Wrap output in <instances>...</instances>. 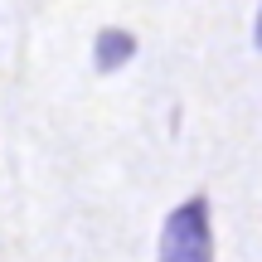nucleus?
I'll use <instances>...</instances> for the list:
<instances>
[{"instance_id":"nucleus-1","label":"nucleus","mask_w":262,"mask_h":262,"mask_svg":"<svg viewBox=\"0 0 262 262\" xmlns=\"http://www.w3.org/2000/svg\"><path fill=\"white\" fill-rule=\"evenodd\" d=\"M160 262H214V224H209L204 194L170 209L160 228Z\"/></svg>"},{"instance_id":"nucleus-2","label":"nucleus","mask_w":262,"mask_h":262,"mask_svg":"<svg viewBox=\"0 0 262 262\" xmlns=\"http://www.w3.org/2000/svg\"><path fill=\"white\" fill-rule=\"evenodd\" d=\"M131 58H136V34H126V29H102V34H97V44H93L97 73H117Z\"/></svg>"}]
</instances>
